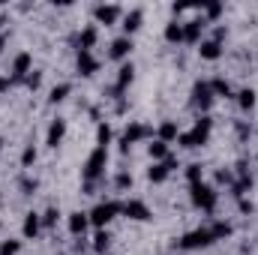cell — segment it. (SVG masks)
Returning <instances> with one entry per match:
<instances>
[{
  "instance_id": "cell-1",
  "label": "cell",
  "mask_w": 258,
  "mask_h": 255,
  "mask_svg": "<svg viewBox=\"0 0 258 255\" xmlns=\"http://www.w3.org/2000/svg\"><path fill=\"white\" fill-rule=\"evenodd\" d=\"M210 135H213V117L210 114H198L189 129H180L177 147H183V150H201V147L210 144Z\"/></svg>"
},
{
  "instance_id": "cell-2",
  "label": "cell",
  "mask_w": 258,
  "mask_h": 255,
  "mask_svg": "<svg viewBox=\"0 0 258 255\" xmlns=\"http://www.w3.org/2000/svg\"><path fill=\"white\" fill-rule=\"evenodd\" d=\"M105 171H108V150L93 144V150L87 153V159H84V165H81V180H84V186L90 189V186H96L99 180H105Z\"/></svg>"
},
{
  "instance_id": "cell-3",
  "label": "cell",
  "mask_w": 258,
  "mask_h": 255,
  "mask_svg": "<svg viewBox=\"0 0 258 255\" xmlns=\"http://www.w3.org/2000/svg\"><path fill=\"white\" fill-rule=\"evenodd\" d=\"M120 207H123L120 198H102V201H96V204L87 210V216H90V228H93V231L108 228V225L120 216Z\"/></svg>"
},
{
  "instance_id": "cell-4",
  "label": "cell",
  "mask_w": 258,
  "mask_h": 255,
  "mask_svg": "<svg viewBox=\"0 0 258 255\" xmlns=\"http://www.w3.org/2000/svg\"><path fill=\"white\" fill-rule=\"evenodd\" d=\"M156 138V126H150V123H144V120H129L123 132H120V138H117V144H120V150L126 153L132 150L135 144H147V141H153Z\"/></svg>"
},
{
  "instance_id": "cell-5",
  "label": "cell",
  "mask_w": 258,
  "mask_h": 255,
  "mask_svg": "<svg viewBox=\"0 0 258 255\" xmlns=\"http://www.w3.org/2000/svg\"><path fill=\"white\" fill-rule=\"evenodd\" d=\"M189 204H192L198 213H213L216 204H219V189L210 183V180H201L189 186Z\"/></svg>"
},
{
  "instance_id": "cell-6",
  "label": "cell",
  "mask_w": 258,
  "mask_h": 255,
  "mask_svg": "<svg viewBox=\"0 0 258 255\" xmlns=\"http://www.w3.org/2000/svg\"><path fill=\"white\" fill-rule=\"evenodd\" d=\"M213 243H216V237H213L210 225H198V228L177 237V249L180 252H201V249H210Z\"/></svg>"
},
{
  "instance_id": "cell-7",
  "label": "cell",
  "mask_w": 258,
  "mask_h": 255,
  "mask_svg": "<svg viewBox=\"0 0 258 255\" xmlns=\"http://www.w3.org/2000/svg\"><path fill=\"white\" fill-rule=\"evenodd\" d=\"M213 102H216V96H213L210 81H195L192 90H189V108L198 111V114H210Z\"/></svg>"
},
{
  "instance_id": "cell-8",
  "label": "cell",
  "mask_w": 258,
  "mask_h": 255,
  "mask_svg": "<svg viewBox=\"0 0 258 255\" xmlns=\"http://www.w3.org/2000/svg\"><path fill=\"white\" fill-rule=\"evenodd\" d=\"M120 216L129 222H153V210L144 198H123V207H120Z\"/></svg>"
},
{
  "instance_id": "cell-9",
  "label": "cell",
  "mask_w": 258,
  "mask_h": 255,
  "mask_svg": "<svg viewBox=\"0 0 258 255\" xmlns=\"http://www.w3.org/2000/svg\"><path fill=\"white\" fill-rule=\"evenodd\" d=\"M123 6L120 3H96L93 6V24L96 27H114V24H120V18H123Z\"/></svg>"
},
{
  "instance_id": "cell-10",
  "label": "cell",
  "mask_w": 258,
  "mask_h": 255,
  "mask_svg": "<svg viewBox=\"0 0 258 255\" xmlns=\"http://www.w3.org/2000/svg\"><path fill=\"white\" fill-rule=\"evenodd\" d=\"M132 51H135V39L120 33V36H114V39L108 42V51H105V57H108L111 63L120 66V63H126L129 57H132Z\"/></svg>"
},
{
  "instance_id": "cell-11",
  "label": "cell",
  "mask_w": 258,
  "mask_h": 255,
  "mask_svg": "<svg viewBox=\"0 0 258 255\" xmlns=\"http://www.w3.org/2000/svg\"><path fill=\"white\" fill-rule=\"evenodd\" d=\"M33 72V54L30 51H15L12 54V63H9V78H12V84H24V78Z\"/></svg>"
},
{
  "instance_id": "cell-12",
  "label": "cell",
  "mask_w": 258,
  "mask_h": 255,
  "mask_svg": "<svg viewBox=\"0 0 258 255\" xmlns=\"http://www.w3.org/2000/svg\"><path fill=\"white\" fill-rule=\"evenodd\" d=\"M132 81H135V63L132 60H126V63L117 66V78H114V84H111V99H123V93H126L129 87H132Z\"/></svg>"
},
{
  "instance_id": "cell-13",
  "label": "cell",
  "mask_w": 258,
  "mask_h": 255,
  "mask_svg": "<svg viewBox=\"0 0 258 255\" xmlns=\"http://www.w3.org/2000/svg\"><path fill=\"white\" fill-rule=\"evenodd\" d=\"M207 27H210V24H207L198 12H195L192 18H186V21H183V45H195V48H198L201 39L207 36Z\"/></svg>"
},
{
  "instance_id": "cell-14",
  "label": "cell",
  "mask_w": 258,
  "mask_h": 255,
  "mask_svg": "<svg viewBox=\"0 0 258 255\" xmlns=\"http://www.w3.org/2000/svg\"><path fill=\"white\" fill-rule=\"evenodd\" d=\"M99 69H102V60H99L93 51H75V75L93 78Z\"/></svg>"
},
{
  "instance_id": "cell-15",
  "label": "cell",
  "mask_w": 258,
  "mask_h": 255,
  "mask_svg": "<svg viewBox=\"0 0 258 255\" xmlns=\"http://www.w3.org/2000/svg\"><path fill=\"white\" fill-rule=\"evenodd\" d=\"M63 219H66V231H69L72 237H84L87 231H93V228H90V216H87V210H69Z\"/></svg>"
},
{
  "instance_id": "cell-16",
  "label": "cell",
  "mask_w": 258,
  "mask_h": 255,
  "mask_svg": "<svg viewBox=\"0 0 258 255\" xmlns=\"http://www.w3.org/2000/svg\"><path fill=\"white\" fill-rule=\"evenodd\" d=\"M66 132H69V123H66L63 117H54V120L45 126V138H42V144H45L48 150H57V147L63 144Z\"/></svg>"
},
{
  "instance_id": "cell-17",
  "label": "cell",
  "mask_w": 258,
  "mask_h": 255,
  "mask_svg": "<svg viewBox=\"0 0 258 255\" xmlns=\"http://www.w3.org/2000/svg\"><path fill=\"white\" fill-rule=\"evenodd\" d=\"M174 168H180V162H177L174 153H171L165 162H150V168H147V180H150V183H165V180L171 177Z\"/></svg>"
},
{
  "instance_id": "cell-18",
  "label": "cell",
  "mask_w": 258,
  "mask_h": 255,
  "mask_svg": "<svg viewBox=\"0 0 258 255\" xmlns=\"http://www.w3.org/2000/svg\"><path fill=\"white\" fill-rule=\"evenodd\" d=\"M42 213L39 210H27L24 219H21V240H36L42 234Z\"/></svg>"
},
{
  "instance_id": "cell-19",
  "label": "cell",
  "mask_w": 258,
  "mask_h": 255,
  "mask_svg": "<svg viewBox=\"0 0 258 255\" xmlns=\"http://www.w3.org/2000/svg\"><path fill=\"white\" fill-rule=\"evenodd\" d=\"M144 27V9L141 6H132L123 12V18H120V30H123V36H132L135 39V33Z\"/></svg>"
},
{
  "instance_id": "cell-20",
  "label": "cell",
  "mask_w": 258,
  "mask_h": 255,
  "mask_svg": "<svg viewBox=\"0 0 258 255\" xmlns=\"http://www.w3.org/2000/svg\"><path fill=\"white\" fill-rule=\"evenodd\" d=\"M195 51H198V57H201L204 63H216V60H222V54H225V42H216V39L204 36Z\"/></svg>"
},
{
  "instance_id": "cell-21",
  "label": "cell",
  "mask_w": 258,
  "mask_h": 255,
  "mask_svg": "<svg viewBox=\"0 0 258 255\" xmlns=\"http://www.w3.org/2000/svg\"><path fill=\"white\" fill-rule=\"evenodd\" d=\"M96 42H99V27L90 21V24H84V27L78 30V36H75V51H93Z\"/></svg>"
},
{
  "instance_id": "cell-22",
  "label": "cell",
  "mask_w": 258,
  "mask_h": 255,
  "mask_svg": "<svg viewBox=\"0 0 258 255\" xmlns=\"http://www.w3.org/2000/svg\"><path fill=\"white\" fill-rule=\"evenodd\" d=\"M156 138H159V141H165L168 147H174V144H177V138H180V123H177V120H171V117L159 120V126H156Z\"/></svg>"
},
{
  "instance_id": "cell-23",
  "label": "cell",
  "mask_w": 258,
  "mask_h": 255,
  "mask_svg": "<svg viewBox=\"0 0 258 255\" xmlns=\"http://www.w3.org/2000/svg\"><path fill=\"white\" fill-rule=\"evenodd\" d=\"M234 102H237V108L243 114H249V111H255V105H258V93L252 87H240V90H234Z\"/></svg>"
},
{
  "instance_id": "cell-24",
  "label": "cell",
  "mask_w": 258,
  "mask_h": 255,
  "mask_svg": "<svg viewBox=\"0 0 258 255\" xmlns=\"http://www.w3.org/2000/svg\"><path fill=\"white\" fill-rule=\"evenodd\" d=\"M222 12H225V6H222L219 0H201V9H198V15H201L207 24H219Z\"/></svg>"
},
{
  "instance_id": "cell-25",
  "label": "cell",
  "mask_w": 258,
  "mask_h": 255,
  "mask_svg": "<svg viewBox=\"0 0 258 255\" xmlns=\"http://www.w3.org/2000/svg\"><path fill=\"white\" fill-rule=\"evenodd\" d=\"M162 39H165L168 45H183V21H180V18H171V21L165 24V30H162Z\"/></svg>"
},
{
  "instance_id": "cell-26",
  "label": "cell",
  "mask_w": 258,
  "mask_h": 255,
  "mask_svg": "<svg viewBox=\"0 0 258 255\" xmlns=\"http://www.w3.org/2000/svg\"><path fill=\"white\" fill-rule=\"evenodd\" d=\"M111 243H114V237H111V231L108 228H99V231H93V240H90V249L96 255H105L111 249Z\"/></svg>"
},
{
  "instance_id": "cell-27",
  "label": "cell",
  "mask_w": 258,
  "mask_h": 255,
  "mask_svg": "<svg viewBox=\"0 0 258 255\" xmlns=\"http://www.w3.org/2000/svg\"><path fill=\"white\" fill-rule=\"evenodd\" d=\"M147 156H150V162H165V159L171 156V147H168L165 141L153 138V141H147Z\"/></svg>"
},
{
  "instance_id": "cell-28",
  "label": "cell",
  "mask_w": 258,
  "mask_h": 255,
  "mask_svg": "<svg viewBox=\"0 0 258 255\" xmlns=\"http://www.w3.org/2000/svg\"><path fill=\"white\" fill-rule=\"evenodd\" d=\"M69 93H72V84L69 81H60V84H54L51 90H48V105H60L69 99Z\"/></svg>"
},
{
  "instance_id": "cell-29",
  "label": "cell",
  "mask_w": 258,
  "mask_h": 255,
  "mask_svg": "<svg viewBox=\"0 0 258 255\" xmlns=\"http://www.w3.org/2000/svg\"><path fill=\"white\" fill-rule=\"evenodd\" d=\"M111 141H114V129H111V123H105V120H99L96 123V147H111Z\"/></svg>"
},
{
  "instance_id": "cell-30",
  "label": "cell",
  "mask_w": 258,
  "mask_h": 255,
  "mask_svg": "<svg viewBox=\"0 0 258 255\" xmlns=\"http://www.w3.org/2000/svg\"><path fill=\"white\" fill-rule=\"evenodd\" d=\"M210 87H213V96L216 99H234V87L225 78H210Z\"/></svg>"
},
{
  "instance_id": "cell-31",
  "label": "cell",
  "mask_w": 258,
  "mask_h": 255,
  "mask_svg": "<svg viewBox=\"0 0 258 255\" xmlns=\"http://www.w3.org/2000/svg\"><path fill=\"white\" fill-rule=\"evenodd\" d=\"M210 231H213V237H216V243H219V240H225V237L234 234V225L225 222V219H213V222H210Z\"/></svg>"
},
{
  "instance_id": "cell-32",
  "label": "cell",
  "mask_w": 258,
  "mask_h": 255,
  "mask_svg": "<svg viewBox=\"0 0 258 255\" xmlns=\"http://www.w3.org/2000/svg\"><path fill=\"white\" fill-rule=\"evenodd\" d=\"M39 213H42V228H45V231H48V228H54V225L60 222V216H63L54 204H51V207H45V210H39Z\"/></svg>"
},
{
  "instance_id": "cell-33",
  "label": "cell",
  "mask_w": 258,
  "mask_h": 255,
  "mask_svg": "<svg viewBox=\"0 0 258 255\" xmlns=\"http://www.w3.org/2000/svg\"><path fill=\"white\" fill-rule=\"evenodd\" d=\"M183 174H186V183L192 186V183H201L204 180V165L201 162H189L186 168H183Z\"/></svg>"
},
{
  "instance_id": "cell-34",
  "label": "cell",
  "mask_w": 258,
  "mask_h": 255,
  "mask_svg": "<svg viewBox=\"0 0 258 255\" xmlns=\"http://www.w3.org/2000/svg\"><path fill=\"white\" fill-rule=\"evenodd\" d=\"M21 246H24L21 237H6L0 240V255H21Z\"/></svg>"
},
{
  "instance_id": "cell-35",
  "label": "cell",
  "mask_w": 258,
  "mask_h": 255,
  "mask_svg": "<svg viewBox=\"0 0 258 255\" xmlns=\"http://www.w3.org/2000/svg\"><path fill=\"white\" fill-rule=\"evenodd\" d=\"M132 183H135V180H132L129 171H117V174H114V192H129Z\"/></svg>"
},
{
  "instance_id": "cell-36",
  "label": "cell",
  "mask_w": 258,
  "mask_h": 255,
  "mask_svg": "<svg viewBox=\"0 0 258 255\" xmlns=\"http://www.w3.org/2000/svg\"><path fill=\"white\" fill-rule=\"evenodd\" d=\"M36 159H39V150H36L33 144H24V150H21V168L36 165Z\"/></svg>"
},
{
  "instance_id": "cell-37",
  "label": "cell",
  "mask_w": 258,
  "mask_h": 255,
  "mask_svg": "<svg viewBox=\"0 0 258 255\" xmlns=\"http://www.w3.org/2000/svg\"><path fill=\"white\" fill-rule=\"evenodd\" d=\"M39 81H42V72H36V69H33V72H30V75L24 78V87H30V90H36V87H39Z\"/></svg>"
},
{
  "instance_id": "cell-38",
  "label": "cell",
  "mask_w": 258,
  "mask_h": 255,
  "mask_svg": "<svg viewBox=\"0 0 258 255\" xmlns=\"http://www.w3.org/2000/svg\"><path fill=\"white\" fill-rule=\"evenodd\" d=\"M21 189H24V195H30V192L36 189V180H30V177H27V180H21Z\"/></svg>"
},
{
  "instance_id": "cell-39",
  "label": "cell",
  "mask_w": 258,
  "mask_h": 255,
  "mask_svg": "<svg viewBox=\"0 0 258 255\" xmlns=\"http://www.w3.org/2000/svg\"><path fill=\"white\" fill-rule=\"evenodd\" d=\"M9 87H15V84H12V78H9V75H0V93H3V90H9Z\"/></svg>"
},
{
  "instance_id": "cell-40",
  "label": "cell",
  "mask_w": 258,
  "mask_h": 255,
  "mask_svg": "<svg viewBox=\"0 0 258 255\" xmlns=\"http://www.w3.org/2000/svg\"><path fill=\"white\" fill-rule=\"evenodd\" d=\"M0 210H3V192H0Z\"/></svg>"
}]
</instances>
